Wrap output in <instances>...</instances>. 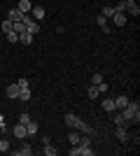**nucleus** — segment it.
Here are the masks:
<instances>
[{"mask_svg":"<svg viewBox=\"0 0 140 156\" xmlns=\"http://www.w3.org/2000/svg\"><path fill=\"white\" fill-rule=\"evenodd\" d=\"M119 112L124 114L126 121H135V124L140 121V105H138V100H128V105L124 107V110H119Z\"/></svg>","mask_w":140,"mask_h":156,"instance_id":"obj_1","label":"nucleus"},{"mask_svg":"<svg viewBox=\"0 0 140 156\" xmlns=\"http://www.w3.org/2000/svg\"><path fill=\"white\" fill-rule=\"evenodd\" d=\"M21 23L26 26V30H28V33H33V35H38V33H40V23H38V21H35L33 16H31V14H23Z\"/></svg>","mask_w":140,"mask_h":156,"instance_id":"obj_2","label":"nucleus"},{"mask_svg":"<svg viewBox=\"0 0 140 156\" xmlns=\"http://www.w3.org/2000/svg\"><path fill=\"white\" fill-rule=\"evenodd\" d=\"M63 121H66V126H68V128H75V130H80V126L84 124V121H82L80 117H75V114H70V112H68L66 117H63Z\"/></svg>","mask_w":140,"mask_h":156,"instance_id":"obj_3","label":"nucleus"},{"mask_svg":"<svg viewBox=\"0 0 140 156\" xmlns=\"http://www.w3.org/2000/svg\"><path fill=\"white\" fill-rule=\"evenodd\" d=\"M28 14H31V16H33L35 21H42V19H45V14H47V12H45V7H42V5H33Z\"/></svg>","mask_w":140,"mask_h":156,"instance_id":"obj_4","label":"nucleus"},{"mask_svg":"<svg viewBox=\"0 0 140 156\" xmlns=\"http://www.w3.org/2000/svg\"><path fill=\"white\" fill-rule=\"evenodd\" d=\"M114 133H117V140H119V142H128V140H131L126 126H117V130H114Z\"/></svg>","mask_w":140,"mask_h":156,"instance_id":"obj_5","label":"nucleus"},{"mask_svg":"<svg viewBox=\"0 0 140 156\" xmlns=\"http://www.w3.org/2000/svg\"><path fill=\"white\" fill-rule=\"evenodd\" d=\"M112 124H114V126H128V121L124 119V114H121L119 110H114V112H112Z\"/></svg>","mask_w":140,"mask_h":156,"instance_id":"obj_6","label":"nucleus"},{"mask_svg":"<svg viewBox=\"0 0 140 156\" xmlns=\"http://www.w3.org/2000/svg\"><path fill=\"white\" fill-rule=\"evenodd\" d=\"M12 154H16V156H31V154H33V147H31L28 142H23V144H21V149H14Z\"/></svg>","mask_w":140,"mask_h":156,"instance_id":"obj_7","label":"nucleus"},{"mask_svg":"<svg viewBox=\"0 0 140 156\" xmlns=\"http://www.w3.org/2000/svg\"><path fill=\"white\" fill-rule=\"evenodd\" d=\"M12 133H14V137H19V140H23V137L28 135V133H26V126H23V124H16V126L12 128Z\"/></svg>","mask_w":140,"mask_h":156,"instance_id":"obj_8","label":"nucleus"},{"mask_svg":"<svg viewBox=\"0 0 140 156\" xmlns=\"http://www.w3.org/2000/svg\"><path fill=\"white\" fill-rule=\"evenodd\" d=\"M126 12L131 14V16H138L140 14V7L135 5V0H126Z\"/></svg>","mask_w":140,"mask_h":156,"instance_id":"obj_9","label":"nucleus"},{"mask_svg":"<svg viewBox=\"0 0 140 156\" xmlns=\"http://www.w3.org/2000/svg\"><path fill=\"white\" fill-rule=\"evenodd\" d=\"M112 19H114V23H117V26H126L128 16H126L124 12H114V14H112Z\"/></svg>","mask_w":140,"mask_h":156,"instance_id":"obj_10","label":"nucleus"},{"mask_svg":"<svg viewBox=\"0 0 140 156\" xmlns=\"http://www.w3.org/2000/svg\"><path fill=\"white\" fill-rule=\"evenodd\" d=\"M128 100H131L128 96H117L114 98V107H117V110H124V107L128 105Z\"/></svg>","mask_w":140,"mask_h":156,"instance_id":"obj_11","label":"nucleus"},{"mask_svg":"<svg viewBox=\"0 0 140 156\" xmlns=\"http://www.w3.org/2000/svg\"><path fill=\"white\" fill-rule=\"evenodd\" d=\"M19 91H21V89H19V84H16V82H14V84H9V86H7V98H19Z\"/></svg>","mask_w":140,"mask_h":156,"instance_id":"obj_12","label":"nucleus"},{"mask_svg":"<svg viewBox=\"0 0 140 156\" xmlns=\"http://www.w3.org/2000/svg\"><path fill=\"white\" fill-rule=\"evenodd\" d=\"M31 7H33V2H31V0H19L16 9H19V12H23V14H28V12H31Z\"/></svg>","mask_w":140,"mask_h":156,"instance_id":"obj_13","label":"nucleus"},{"mask_svg":"<svg viewBox=\"0 0 140 156\" xmlns=\"http://www.w3.org/2000/svg\"><path fill=\"white\" fill-rule=\"evenodd\" d=\"M7 19H9V21H21V19H23V12H19V9L14 7V9L7 12Z\"/></svg>","mask_w":140,"mask_h":156,"instance_id":"obj_14","label":"nucleus"},{"mask_svg":"<svg viewBox=\"0 0 140 156\" xmlns=\"http://www.w3.org/2000/svg\"><path fill=\"white\" fill-rule=\"evenodd\" d=\"M38 130H40L38 121H33V119H31V121L26 124V133H28V135H38Z\"/></svg>","mask_w":140,"mask_h":156,"instance_id":"obj_15","label":"nucleus"},{"mask_svg":"<svg viewBox=\"0 0 140 156\" xmlns=\"http://www.w3.org/2000/svg\"><path fill=\"white\" fill-rule=\"evenodd\" d=\"M100 105H103V110H105V112H114V110H117V107H114V98H103V103H100Z\"/></svg>","mask_w":140,"mask_h":156,"instance_id":"obj_16","label":"nucleus"},{"mask_svg":"<svg viewBox=\"0 0 140 156\" xmlns=\"http://www.w3.org/2000/svg\"><path fill=\"white\" fill-rule=\"evenodd\" d=\"M80 140H82L80 130H70V133H68V142L70 144H80Z\"/></svg>","mask_w":140,"mask_h":156,"instance_id":"obj_17","label":"nucleus"},{"mask_svg":"<svg viewBox=\"0 0 140 156\" xmlns=\"http://www.w3.org/2000/svg\"><path fill=\"white\" fill-rule=\"evenodd\" d=\"M33 37H35V35H33V33H21V35H19V42H23V44H31V42H33Z\"/></svg>","mask_w":140,"mask_h":156,"instance_id":"obj_18","label":"nucleus"},{"mask_svg":"<svg viewBox=\"0 0 140 156\" xmlns=\"http://www.w3.org/2000/svg\"><path fill=\"white\" fill-rule=\"evenodd\" d=\"M19 100H23V103H26V100H31V86H28V89H21V91H19Z\"/></svg>","mask_w":140,"mask_h":156,"instance_id":"obj_19","label":"nucleus"},{"mask_svg":"<svg viewBox=\"0 0 140 156\" xmlns=\"http://www.w3.org/2000/svg\"><path fill=\"white\" fill-rule=\"evenodd\" d=\"M87 96L91 98V100H96V98H98V89H96L93 84H89V89H87Z\"/></svg>","mask_w":140,"mask_h":156,"instance_id":"obj_20","label":"nucleus"},{"mask_svg":"<svg viewBox=\"0 0 140 156\" xmlns=\"http://www.w3.org/2000/svg\"><path fill=\"white\" fill-rule=\"evenodd\" d=\"M100 14H103V16H105V19H112V14H114V7L105 5V7H103V12H100Z\"/></svg>","mask_w":140,"mask_h":156,"instance_id":"obj_21","label":"nucleus"},{"mask_svg":"<svg viewBox=\"0 0 140 156\" xmlns=\"http://www.w3.org/2000/svg\"><path fill=\"white\" fill-rule=\"evenodd\" d=\"M80 133H84V135H93L96 130H93V128H91L89 124H82V126H80Z\"/></svg>","mask_w":140,"mask_h":156,"instance_id":"obj_22","label":"nucleus"},{"mask_svg":"<svg viewBox=\"0 0 140 156\" xmlns=\"http://www.w3.org/2000/svg\"><path fill=\"white\" fill-rule=\"evenodd\" d=\"M5 37H7V42H12V44H14V42H19V35H16V33H14V30L5 33Z\"/></svg>","mask_w":140,"mask_h":156,"instance_id":"obj_23","label":"nucleus"},{"mask_svg":"<svg viewBox=\"0 0 140 156\" xmlns=\"http://www.w3.org/2000/svg\"><path fill=\"white\" fill-rule=\"evenodd\" d=\"M28 121H31V114H28V112H21V117H19V124H23V126H26Z\"/></svg>","mask_w":140,"mask_h":156,"instance_id":"obj_24","label":"nucleus"},{"mask_svg":"<svg viewBox=\"0 0 140 156\" xmlns=\"http://www.w3.org/2000/svg\"><path fill=\"white\" fill-rule=\"evenodd\" d=\"M0 151H2V154H7V151H9V142H7L5 137L0 140Z\"/></svg>","mask_w":140,"mask_h":156,"instance_id":"obj_25","label":"nucleus"},{"mask_svg":"<svg viewBox=\"0 0 140 156\" xmlns=\"http://www.w3.org/2000/svg\"><path fill=\"white\" fill-rule=\"evenodd\" d=\"M12 23H14V21H9V19L2 21V33H9V30H12Z\"/></svg>","mask_w":140,"mask_h":156,"instance_id":"obj_26","label":"nucleus"},{"mask_svg":"<svg viewBox=\"0 0 140 156\" xmlns=\"http://www.w3.org/2000/svg\"><path fill=\"white\" fill-rule=\"evenodd\" d=\"M114 12H124V14H126V0H121V2H117V7H114Z\"/></svg>","mask_w":140,"mask_h":156,"instance_id":"obj_27","label":"nucleus"},{"mask_svg":"<svg viewBox=\"0 0 140 156\" xmlns=\"http://www.w3.org/2000/svg\"><path fill=\"white\" fill-rule=\"evenodd\" d=\"M45 154L47 156H56V149H54L52 144H45Z\"/></svg>","mask_w":140,"mask_h":156,"instance_id":"obj_28","label":"nucleus"},{"mask_svg":"<svg viewBox=\"0 0 140 156\" xmlns=\"http://www.w3.org/2000/svg\"><path fill=\"white\" fill-rule=\"evenodd\" d=\"M70 156H82V149H80V144H73V149H70Z\"/></svg>","mask_w":140,"mask_h":156,"instance_id":"obj_29","label":"nucleus"},{"mask_svg":"<svg viewBox=\"0 0 140 156\" xmlns=\"http://www.w3.org/2000/svg\"><path fill=\"white\" fill-rule=\"evenodd\" d=\"M100 82H103V75H98V72H96V75L91 77V84L96 86V84H100Z\"/></svg>","mask_w":140,"mask_h":156,"instance_id":"obj_30","label":"nucleus"},{"mask_svg":"<svg viewBox=\"0 0 140 156\" xmlns=\"http://www.w3.org/2000/svg\"><path fill=\"white\" fill-rule=\"evenodd\" d=\"M16 84H19V89H28V86H31V82H28V79L23 77V79H19V82H16Z\"/></svg>","mask_w":140,"mask_h":156,"instance_id":"obj_31","label":"nucleus"},{"mask_svg":"<svg viewBox=\"0 0 140 156\" xmlns=\"http://www.w3.org/2000/svg\"><path fill=\"white\" fill-rule=\"evenodd\" d=\"M96 89H98V93H107V84H105V82H100V84H96Z\"/></svg>","mask_w":140,"mask_h":156,"instance_id":"obj_32","label":"nucleus"},{"mask_svg":"<svg viewBox=\"0 0 140 156\" xmlns=\"http://www.w3.org/2000/svg\"><path fill=\"white\" fill-rule=\"evenodd\" d=\"M42 144H52V137H49V135H42Z\"/></svg>","mask_w":140,"mask_h":156,"instance_id":"obj_33","label":"nucleus"},{"mask_svg":"<svg viewBox=\"0 0 140 156\" xmlns=\"http://www.w3.org/2000/svg\"><path fill=\"white\" fill-rule=\"evenodd\" d=\"M0 40H2V35H0Z\"/></svg>","mask_w":140,"mask_h":156,"instance_id":"obj_34","label":"nucleus"}]
</instances>
